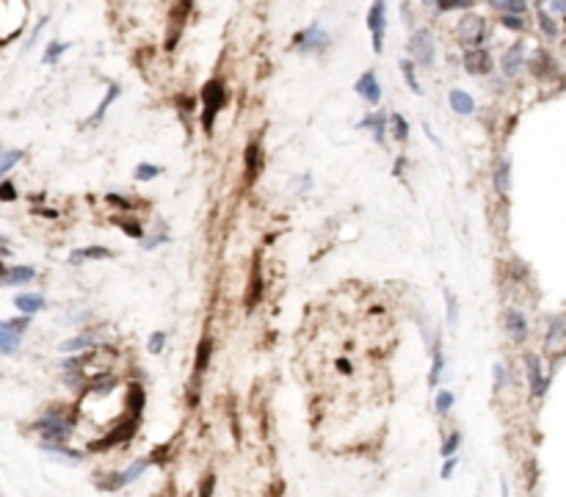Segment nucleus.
Segmentation results:
<instances>
[{
	"label": "nucleus",
	"mask_w": 566,
	"mask_h": 497,
	"mask_svg": "<svg viewBox=\"0 0 566 497\" xmlns=\"http://www.w3.org/2000/svg\"><path fill=\"white\" fill-rule=\"evenodd\" d=\"M72 425H75V423L67 420V417L58 414V411H47L42 420L34 423V428L42 431L44 445H64V442L69 440V434H72Z\"/></svg>",
	"instance_id": "1"
},
{
	"label": "nucleus",
	"mask_w": 566,
	"mask_h": 497,
	"mask_svg": "<svg viewBox=\"0 0 566 497\" xmlns=\"http://www.w3.org/2000/svg\"><path fill=\"white\" fill-rule=\"evenodd\" d=\"M202 102H205V108H202V128H205V133H213L218 111H221L224 102H227V89H224V83H221V81H208L205 89H202Z\"/></svg>",
	"instance_id": "2"
},
{
	"label": "nucleus",
	"mask_w": 566,
	"mask_h": 497,
	"mask_svg": "<svg viewBox=\"0 0 566 497\" xmlns=\"http://www.w3.org/2000/svg\"><path fill=\"white\" fill-rule=\"evenodd\" d=\"M135 431H138V420H135V417H128V423H119L114 431H108L100 442H91L88 448H91V451H111V448H116V445L133 440Z\"/></svg>",
	"instance_id": "3"
},
{
	"label": "nucleus",
	"mask_w": 566,
	"mask_h": 497,
	"mask_svg": "<svg viewBox=\"0 0 566 497\" xmlns=\"http://www.w3.org/2000/svg\"><path fill=\"white\" fill-rule=\"evenodd\" d=\"M409 53L420 67H431L434 64V36H431V31H426V28L415 31L412 39H409Z\"/></svg>",
	"instance_id": "4"
},
{
	"label": "nucleus",
	"mask_w": 566,
	"mask_h": 497,
	"mask_svg": "<svg viewBox=\"0 0 566 497\" xmlns=\"http://www.w3.org/2000/svg\"><path fill=\"white\" fill-rule=\"evenodd\" d=\"M459 42L467 50H476L483 42V17L478 14H467L459 20Z\"/></svg>",
	"instance_id": "5"
},
{
	"label": "nucleus",
	"mask_w": 566,
	"mask_h": 497,
	"mask_svg": "<svg viewBox=\"0 0 566 497\" xmlns=\"http://www.w3.org/2000/svg\"><path fill=\"white\" fill-rule=\"evenodd\" d=\"M384 25H387V6L384 3H373L368 11V28L373 34V50L382 53L384 50Z\"/></svg>",
	"instance_id": "6"
},
{
	"label": "nucleus",
	"mask_w": 566,
	"mask_h": 497,
	"mask_svg": "<svg viewBox=\"0 0 566 497\" xmlns=\"http://www.w3.org/2000/svg\"><path fill=\"white\" fill-rule=\"evenodd\" d=\"M296 50H302V53H318V50H323L326 42H329V34L326 31H321V25L318 22H312L309 28H304L302 34H296Z\"/></svg>",
	"instance_id": "7"
},
{
	"label": "nucleus",
	"mask_w": 566,
	"mask_h": 497,
	"mask_svg": "<svg viewBox=\"0 0 566 497\" xmlns=\"http://www.w3.org/2000/svg\"><path fill=\"white\" fill-rule=\"evenodd\" d=\"M356 94L368 102V105H379L382 102V86H379V81H376V72L373 69H368L359 81H356Z\"/></svg>",
	"instance_id": "8"
},
{
	"label": "nucleus",
	"mask_w": 566,
	"mask_h": 497,
	"mask_svg": "<svg viewBox=\"0 0 566 497\" xmlns=\"http://www.w3.org/2000/svg\"><path fill=\"white\" fill-rule=\"evenodd\" d=\"M464 69H467L470 75H486V72H492V55H489V50H483V47L467 50V53H464Z\"/></svg>",
	"instance_id": "9"
},
{
	"label": "nucleus",
	"mask_w": 566,
	"mask_h": 497,
	"mask_svg": "<svg viewBox=\"0 0 566 497\" xmlns=\"http://www.w3.org/2000/svg\"><path fill=\"white\" fill-rule=\"evenodd\" d=\"M523 64H525V47H523V42L511 45L508 50H506V53H503V58H500V67H503V72H506L508 78L520 75Z\"/></svg>",
	"instance_id": "10"
},
{
	"label": "nucleus",
	"mask_w": 566,
	"mask_h": 497,
	"mask_svg": "<svg viewBox=\"0 0 566 497\" xmlns=\"http://www.w3.org/2000/svg\"><path fill=\"white\" fill-rule=\"evenodd\" d=\"M544 348L553 351V354H561V351H564V315L553 318V326H550V332H547V337H544Z\"/></svg>",
	"instance_id": "11"
},
{
	"label": "nucleus",
	"mask_w": 566,
	"mask_h": 497,
	"mask_svg": "<svg viewBox=\"0 0 566 497\" xmlns=\"http://www.w3.org/2000/svg\"><path fill=\"white\" fill-rule=\"evenodd\" d=\"M525 365H527V379H530V390H533V395L539 398L544 390H547V381L541 379V362L539 357H533V354H527L525 357Z\"/></svg>",
	"instance_id": "12"
},
{
	"label": "nucleus",
	"mask_w": 566,
	"mask_h": 497,
	"mask_svg": "<svg viewBox=\"0 0 566 497\" xmlns=\"http://www.w3.org/2000/svg\"><path fill=\"white\" fill-rule=\"evenodd\" d=\"M262 296V273H260V260H255L252 266V276H249V290H246V310H255L257 301Z\"/></svg>",
	"instance_id": "13"
},
{
	"label": "nucleus",
	"mask_w": 566,
	"mask_h": 497,
	"mask_svg": "<svg viewBox=\"0 0 566 497\" xmlns=\"http://www.w3.org/2000/svg\"><path fill=\"white\" fill-rule=\"evenodd\" d=\"M506 329H508V334H511L514 343H523L525 337H527V320H525V315L517 313V310H508V313H506Z\"/></svg>",
	"instance_id": "14"
},
{
	"label": "nucleus",
	"mask_w": 566,
	"mask_h": 497,
	"mask_svg": "<svg viewBox=\"0 0 566 497\" xmlns=\"http://www.w3.org/2000/svg\"><path fill=\"white\" fill-rule=\"evenodd\" d=\"M262 172V149L260 144H249L246 147V180L255 182Z\"/></svg>",
	"instance_id": "15"
},
{
	"label": "nucleus",
	"mask_w": 566,
	"mask_h": 497,
	"mask_svg": "<svg viewBox=\"0 0 566 497\" xmlns=\"http://www.w3.org/2000/svg\"><path fill=\"white\" fill-rule=\"evenodd\" d=\"M94 340H97V332L91 329V332H83V334H78V337H72V340H64V343L58 346V351H61V354H78V351H86Z\"/></svg>",
	"instance_id": "16"
},
{
	"label": "nucleus",
	"mask_w": 566,
	"mask_h": 497,
	"mask_svg": "<svg viewBox=\"0 0 566 497\" xmlns=\"http://www.w3.org/2000/svg\"><path fill=\"white\" fill-rule=\"evenodd\" d=\"M111 257V249H105V246H86V249H75L72 254H69V263H83V260H108Z\"/></svg>",
	"instance_id": "17"
},
{
	"label": "nucleus",
	"mask_w": 566,
	"mask_h": 497,
	"mask_svg": "<svg viewBox=\"0 0 566 497\" xmlns=\"http://www.w3.org/2000/svg\"><path fill=\"white\" fill-rule=\"evenodd\" d=\"M447 100H450V108H453L456 114H461V116H467V114L476 111V102H473V97H470L467 91L453 89L450 94H447Z\"/></svg>",
	"instance_id": "18"
},
{
	"label": "nucleus",
	"mask_w": 566,
	"mask_h": 497,
	"mask_svg": "<svg viewBox=\"0 0 566 497\" xmlns=\"http://www.w3.org/2000/svg\"><path fill=\"white\" fill-rule=\"evenodd\" d=\"M20 348V334L6 323V320H0V354H14Z\"/></svg>",
	"instance_id": "19"
},
{
	"label": "nucleus",
	"mask_w": 566,
	"mask_h": 497,
	"mask_svg": "<svg viewBox=\"0 0 566 497\" xmlns=\"http://www.w3.org/2000/svg\"><path fill=\"white\" fill-rule=\"evenodd\" d=\"M14 307H17L20 313H25V315H34V313L44 310V299L36 296V293H22V296L14 299Z\"/></svg>",
	"instance_id": "20"
},
{
	"label": "nucleus",
	"mask_w": 566,
	"mask_h": 497,
	"mask_svg": "<svg viewBox=\"0 0 566 497\" xmlns=\"http://www.w3.org/2000/svg\"><path fill=\"white\" fill-rule=\"evenodd\" d=\"M533 72L539 75V78H553L558 69H555V61H553V55L550 53H544V50H539L536 53V58H533Z\"/></svg>",
	"instance_id": "21"
},
{
	"label": "nucleus",
	"mask_w": 566,
	"mask_h": 497,
	"mask_svg": "<svg viewBox=\"0 0 566 497\" xmlns=\"http://www.w3.org/2000/svg\"><path fill=\"white\" fill-rule=\"evenodd\" d=\"M31 279H36V271H34L31 266H14V268H8L6 276H3L6 285H25V282H31Z\"/></svg>",
	"instance_id": "22"
},
{
	"label": "nucleus",
	"mask_w": 566,
	"mask_h": 497,
	"mask_svg": "<svg viewBox=\"0 0 566 497\" xmlns=\"http://www.w3.org/2000/svg\"><path fill=\"white\" fill-rule=\"evenodd\" d=\"M144 401H147L144 387H141L138 381H133L130 387H128V407H130V417L138 420V414H141V409H144Z\"/></svg>",
	"instance_id": "23"
},
{
	"label": "nucleus",
	"mask_w": 566,
	"mask_h": 497,
	"mask_svg": "<svg viewBox=\"0 0 566 497\" xmlns=\"http://www.w3.org/2000/svg\"><path fill=\"white\" fill-rule=\"evenodd\" d=\"M210 354H213V343H210V337H202V343H199V348H196V365H194V373H196V376H202V373L208 370Z\"/></svg>",
	"instance_id": "24"
},
{
	"label": "nucleus",
	"mask_w": 566,
	"mask_h": 497,
	"mask_svg": "<svg viewBox=\"0 0 566 497\" xmlns=\"http://www.w3.org/2000/svg\"><path fill=\"white\" fill-rule=\"evenodd\" d=\"M149 464H152L149 458H138V461H133L125 472H119V489H122V486H128V484H133V481H135V478H138V475H141V472H144Z\"/></svg>",
	"instance_id": "25"
},
{
	"label": "nucleus",
	"mask_w": 566,
	"mask_h": 497,
	"mask_svg": "<svg viewBox=\"0 0 566 497\" xmlns=\"http://www.w3.org/2000/svg\"><path fill=\"white\" fill-rule=\"evenodd\" d=\"M384 125H387V116H384V114H373V116H365V119L359 122V128L373 130L376 141H384Z\"/></svg>",
	"instance_id": "26"
},
{
	"label": "nucleus",
	"mask_w": 566,
	"mask_h": 497,
	"mask_svg": "<svg viewBox=\"0 0 566 497\" xmlns=\"http://www.w3.org/2000/svg\"><path fill=\"white\" fill-rule=\"evenodd\" d=\"M492 6L497 11H503L506 17H525V11H527V3H523V0H497Z\"/></svg>",
	"instance_id": "27"
},
{
	"label": "nucleus",
	"mask_w": 566,
	"mask_h": 497,
	"mask_svg": "<svg viewBox=\"0 0 566 497\" xmlns=\"http://www.w3.org/2000/svg\"><path fill=\"white\" fill-rule=\"evenodd\" d=\"M116 97H119V86H111V89H108V94H105V100H102V102H100V108H97V111H94V114H91V116H88L86 128H88V125H97V122H100V119H102V116H105V111H108V105H111V102H114V100H116Z\"/></svg>",
	"instance_id": "28"
},
{
	"label": "nucleus",
	"mask_w": 566,
	"mask_h": 497,
	"mask_svg": "<svg viewBox=\"0 0 566 497\" xmlns=\"http://www.w3.org/2000/svg\"><path fill=\"white\" fill-rule=\"evenodd\" d=\"M22 149H6V152H0V175H8L20 161H22Z\"/></svg>",
	"instance_id": "29"
},
{
	"label": "nucleus",
	"mask_w": 566,
	"mask_h": 497,
	"mask_svg": "<svg viewBox=\"0 0 566 497\" xmlns=\"http://www.w3.org/2000/svg\"><path fill=\"white\" fill-rule=\"evenodd\" d=\"M536 11H539V28L544 31V36H547V39H558V25L553 22V17H550L541 6H536Z\"/></svg>",
	"instance_id": "30"
},
{
	"label": "nucleus",
	"mask_w": 566,
	"mask_h": 497,
	"mask_svg": "<svg viewBox=\"0 0 566 497\" xmlns=\"http://www.w3.org/2000/svg\"><path fill=\"white\" fill-rule=\"evenodd\" d=\"M400 69H403L406 86L415 91V94H423V86H420V81H417V75H415V64H412V61H400Z\"/></svg>",
	"instance_id": "31"
},
{
	"label": "nucleus",
	"mask_w": 566,
	"mask_h": 497,
	"mask_svg": "<svg viewBox=\"0 0 566 497\" xmlns=\"http://www.w3.org/2000/svg\"><path fill=\"white\" fill-rule=\"evenodd\" d=\"M390 122H392V136L398 138V141H406V138H409V125H406V119H403L400 114H392Z\"/></svg>",
	"instance_id": "32"
},
{
	"label": "nucleus",
	"mask_w": 566,
	"mask_h": 497,
	"mask_svg": "<svg viewBox=\"0 0 566 497\" xmlns=\"http://www.w3.org/2000/svg\"><path fill=\"white\" fill-rule=\"evenodd\" d=\"M133 175H135V180H155L161 175V166H155V163H138Z\"/></svg>",
	"instance_id": "33"
},
{
	"label": "nucleus",
	"mask_w": 566,
	"mask_h": 497,
	"mask_svg": "<svg viewBox=\"0 0 566 497\" xmlns=\"http://www.w3.org/2000/svg\"><path fill=\"white\" fill-rule=\"evenodd\" d=\"M442 365H445V360H442V348H439V340H436L434 365H431V376H429V384H431V387H434L436 381H439V376H442Z\"/></svg>",
	"instance_id": "34"
},
{
	"label": "nucleus",
	"mask_w": 566,
	"mask_h": 497,
	"mask_svg": "<svg viewBox=\"0 0 566 497\" xmlns=\"http://www.w3.org/2000/svg\"><path fill=\"white\" fill-rule=\"evenodd\" d=\"M453 401H456V395H453V393H447V390L436 393V398H434L436 411H439V414H447V409L453 407Z\"/></svg>",
	"instance_id": "35"
},
{
	"label": "nucleus",
	"mask_w": 566,
	"mask_h": 497,
	"mask_svg": "<svg viewBox=\"0 0 566 497\" xmlns=\"http://www.w3.org/2000/svg\"><path fill=\"white\" fill-rule=\"evenodd\" d=\"M508 169H511V166H508V161H503V163L497 166L494 185H497V191H500V193H506V191H508Z\"/></svg>",
	"instance_id": "36"
},
{
	"label": "nucleus",
	"mask_w": 566,
	"mask_h": 497,
	"mask_svg": "<svg viewBox=\"0 0 566 497\" xmlns=\"http://www.w3.org/2000/svg\"><path fill=\"white\" fill-rule=\"evenodd\" d=\"M459 445H461V434H459V431H453V434L445 440V445H442V456H445V458H447V456H456Z\"/></svg>",
	"instance_id": "37"
},
{
	"label": "nucleus",
	"mask_w": 566,
	"mask_h": 497,
	"mask_svg": "<svg viewBox=\"0 0 566 497\" xmlns=\"http://www.w3.org/2000/svg\"><path fill=\"white\" fill-rule=\"evenodd\" d=\"M67 47H69L67 42H61V45H58V42H53V45L47 47V53H44V64H55V58H58V55H61Z\"/></svg>",
	"instance_id": "38"
},
{
	"label": "nucleus",
	"mask_w": 566,
	"mask_h": 497,
	"mask_svg": "<svg viewBox=\"0 0 566 497\" xmlns=\"http://www.w3.org/2000/svg\"><path fill=\"white\" fill-rule=\"evenodd\" d=\"M44 451H47V453H55V456H64V458H69V461L81 458V453H78V451H69V448H64V445H44Z\"/></svg>",
	"instance_id": "39"
},
{
	"label": "nucleus",
	"mask_w": 566,
	"mask_h": 497,
	"mask_svg": "<svg viewBox=\"0 0 566 497\" xmlns=\"http://www.w3.org/2000/svg\"><path fill=\"white\" fill-rule=\"evenodd\" d=\"M14 199H17V188H14V182L3 180L0 182V202H14Z\"/></svg>",
	"instance_id": "40"
},
{
	"label": "nucleus",
	"mask_w": 566,
	"mask_h": 497,
	"mask_svg": "<svg viewBox=\"0 0 566 497\" xmlns=\"http://www.w3.org/2000/svg\"><path fill=\"white\" fill-rule=\"evenodd\" d=\"M163 343H166V332H155L152 337H149V354H161L163 351Z\"/></svg>",
	"instance_id": "41"
},
{
	"label": "nucleus",
	"mask_w": 566,
	"mask_h": 497,
	"mask_svg": "<svg viewBox=\"0 0 566 497\" xmlns=\"http://www.w3.org/2000/svg\"><path fill=\"white\" fill-rule=\"evenodd\" d=\"M500 25H506L508 31H525V20L523 17H500Z\"/></svg>",
	"instance_id": "42"
},
{
	"label": "nucleus",
	"mask_w": 566,
	"mask_h": 497,
	"mask_svg": "<svg viewBox=\"0 0 566 497\" xmlns=\"http://www.w3.org/2000/svg\"><path fill=\"white\" fill-rule=\"evenodd\" d=\"M439 11H456V8H473L470 0H456V3H436Z\"/></svg>",
	"instance_id": "43"
},
{
	"label": "nucleus",
	"mask_w": 566,
	"mask_h": 497,
	"mask_svg": "<svg viewBox=\"0 0 566 497\" xmlns=\"http://www.w3.org/2000/svg\"><path fill=\"white\" fill-rule=\"evenodd\" d=\"M116 224L122 226L128 235H133V238H141V235H144V232H141V226L133 224V222H128V219H116Z\"/></svg>",
	"instance_id": "44"
},
{
	"label": "nucleus",
	"mask_w": 566,
	"mask_h": 497,
	"mask_svg": "<svg viewBox=\"0 0 566 497\" xmlns=\"http://www.w3.org/2000/svg\"><path fill=\"white\" fill-rule=\"evenodd\" d=\"M213 489H216V478L208 475V478L202 481V486H199V497H213Z\"/></svg>",
	"instance_id": "45"
},
{
	"label": "nucleus",
	"mask_w": 566,
	"mask_h": 497,
	"mask_svg": "<svg viewBox=\"0 0 566 497\" xmlns=\"http://www.w3.org/2000/svg\"><path fill=\"white\" fill-rule=\"evenodd\" d=\"M456 464H459V458H456V456H447V458H445V467H442V478H445V481H447V478L453 475Z\"/></svg>",
	"instance_id": "46"
},
{
	"label": "nucleus",
	"mask_w": 566,
	"mask_h": 497,
	"mask_svg": "<svg viewBox=\"0 0 566 497\" xmlns=\"http://www.w3.org/2000/svg\"><path fill=\"white\" fill-rule=\"evenodd\" d=\"M6 323H8V326H11V329H14V332H17V334H22V332H25V329H28V323H31V318L25 315V318H17V320H6Z\"/></svg>",
	"instance_id": "47"
},
{
	"label": "nucleus",
	"mask_w": 566,
	"mask_h": 497,
	"mask_svg": "<svg viewBox=\"0 0 566 497\" xmlns=\"http://www.w3.org/2000/svg\"><path fill=\"white\" fill-rule=\"evenodd\" d=\"M445 301H447V320L456 323V301H453V293L445 290Z\"/></svg>",
	"instance_id": "48"
},
{
	"label": "nucleus",
	"mask_w": 566,
	"mask_h": 497,
	"mask_svg": "<svg viewBox=\"0 0 566 497\" xmlns=\"http://www.w3.org/2000/svg\"><path fill=\"white\" fill-rule=\"evenodd\" d=\"M503 384H506V367L494 365V387H503Z\"/></svg>",
	"instance_id": "49"
},
{
	"label": "nucleus",
	"mask_w": 566,
	"mask_h": 497,
	"mask_svg": "<svg viewBox=\"0 0 566 497\" xmlns=\"http://www.w3.org/2000/svg\"><path fill=\"white\" fill-rule=\"evenodd\" d=\"M108 202H111V205H119V207H125V210H128V207H133V202L122 199L119 193H108Z\"/></svg>",
	"instance_id": "50"
},
{
	"label": "nucleus",
	"mask_w": 566,
	"mask_h": 497,
	"mask_svg": "<svg viewBox=\"0 0 566 497\" xmlns=\"http://www.w3.org/2000/svg\"><path fill=\"white\" fill-rule=\"evenodd\" d=\"M166 240V235H155V238H149V240H141V246L144 249H155V246H161Z\"/></svg>",
	"instance_id": "51"
},
{
	"label": "nucleus",
	"mask_w": 566,
	"mask_h": 497,
	"mask_svg": "<svg viewBox=\"0 0 566 497\" xmlns=\"http://www.w3.org/2000/svg\"><path fill=\"white\" fill-rule=\"evenodd\" d=\"M550 8H553L555 14H564V11H566V3H550Z\"/></svg>",
	"instance_id": "52"
},
{
	"label": "nucleus",
	"mask_w": 566,
	"mask_h": 497,
	"mask_svg": "<svg viewBox=\"0 0 566 497\" xmlns=\"http://www.w3.org/2000/svg\"><path fill=\"white\" fill-rule=\"evenodd\" d=\"M337 367H340V370H346V373H351V365L346 360H340L337 362Z\"/></svg>",
	"instance_id": "53"
},
{
	"label": "nucleus",
	"mask_w": 566,
	"mask_h": 497,
	"mask_svg": "<svg viewBox=\"0 0 566 497\" xmlns=\"http://www.w3.org/2000/svg\"><path fill=\"white\" fill-rule=\"evenodd\" d=\"M3 276H6V263L0 260V282H3Z\"/></svg>",
	"instance_id": "54"
},
{
	"label": "nucleus",
	"mask_w": 566,
	"mask_h": 497,
	"mask_svg": "<svg viewBox=\"0 0 566 497\" xmlns=\"http://www.w3.org/2000/svg\"><path fill=\"white\" fill-rule=\"evenodd\" d=\"M0 243H6V238H3V235H0Z\"/></svg>",
	"instance_id": "55"
}]
</instances>
